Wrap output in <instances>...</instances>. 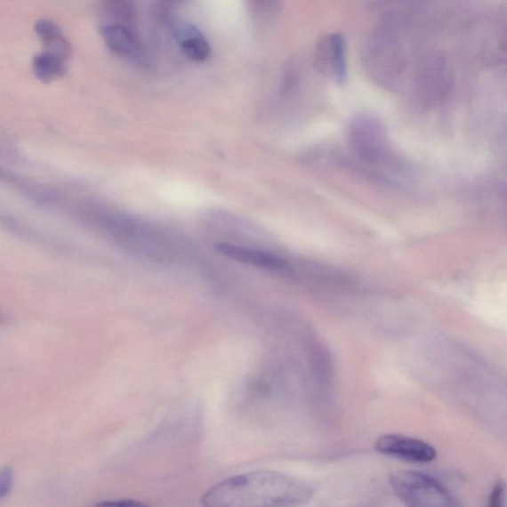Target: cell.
Returning <instances> with one entry per match:
<instances>
[{
    "instance_id": "6da1fadb",
    "label": "cell",
    "mask_w": 507,
    "mask_h": 507,
    "mask_svg": "<svg viewBox=\"0 0 507 507\" xmlns=\"http://www.w3.org/2000/svg\"><path fill=\"white\" fill-rule=\"evenodd\" d=\"M313 489L303 480L273 471H257L217 484L203 497L211 507H265L303 505Z\"/></svg>"
},
{
    "instance_id": "7a4b0ae2",
    "label": "cell",
    "mask_w": 507,
    "mask_h": 507,
    "mask_svg": "<svg viewBox=\"0 0 507 507\" xmlns=\"http://www.w3.org/2000/svg\"><path fill=\"white\" fill-rule=\"evenodd\" d=\"M393 493L407 506L456 507L461 503L447 488L431 476L402 471L390 479Z\"/></svg>"
},
{
    "instance_id": "3957f363",
    "label": "cell",
    "mask_w": 507,
    "mask_h": 507,
    "mask_svg": "<svg viewBox=\"0 0 507 507\" xmlns=\"http://www.w3.org/2000/svg\"><path fill=\"white\" fill-rule=\"evenodd\" d=\"M350 141L363 160L370 163L382 161L389 150L386 130L381 122L369 116L356 117L350 127Z\"/></svg>"
},
{
    "instance_id": "277c9868",
    "label": "cell",
    "mask_w": 507,
    "mask_h": 507,
    "mask_svg": "<svg viewBox=\"0 0 507 507\" xmlns=\"http://www.w3.org/2000/svg\"><path fill=\"white\" fill-rule=\"evenodd\" d=\"M380 454L417 464H426L437 458V451L431 444L400 434H386L375 442Z\"/></svg>"
},
{
    "instance_id": "5b68a950",
    "label": "cell",
    "mask_w": 507,
    "mask_h": 507,
    "mask_svg": "<svg viewBox=\"0 0 507 507\" xmlns=\"http://www.w3.org/2000/svg\"><path fill=\"white\" fill-rule=\"evenodd\" d=\"M317 66L319 71L339 84L347 81L346 42L342 34H330L322 39L317 50Z\"/></svg>"
},
{
    "instance_id": "8992f818",
    "label": "cell",
    "mask_w": 507,
    "mask_h": 507,
    "mask_svg": "<svg viewBox=\"0 0 507 507\" xmlns=\"http://www.w3.org/2000/svg\"><path fill=\"white\" fill-rule=\"evenodd\" d=\"M216 249L225 257L267 270H278L286 267V262L275 254L237 246V245L220 244Z\"/></svg>"
},
{
    "instance_id": "52a82bcc",
    "label": "cell",
    "mask_w": 507,
    "mask_h": 507,
    "mask_svg": "<svg viewBox=\"0 0 507 507\" xmlns=\"http://www.w3.org/2000/svg\"><path fill=\"white\" fill-rule=\"evenodd\" d=\"M101 34L113 53L129 60H138L142 57V50L138 38L128 26L108 25L102 28Z\"/></svg>"
},
{
    "instance_id": "ba28073f",
    "label": "cell",
    "mask_w": 507,
    "mask_h": 507,
    "mask_svg": "<svg viewBox=\"0 0 507 507\" xmlns=\"http://www.w3.org/2000/svg\"><path fill=\"white\" fill-rule=\"evenodd\" d=\"M174 33L181 49L190 60L203 63L211 56V45L204 33L194 24H181Z\"/></svg>"
},
{
    "instance_id": "9c48e42d",
    "label": "cell",
    "mask_w": 507,
    "mask_h": 507,
    "mask_svg": "<svg viewBox=\"0 0 507 507\" xmlns=\"http://www.w3.org/2000/svg\"><path fill=\"white\" fill-rule=\"evenodd\" d=\"M35 30L49 53L66 60L71 55V46L65 39L62 31L50 20H42L35 25Z\"/></svg>"
},
{
    "instance_id": "30bf717a",
    "label": "cell",
    "mask_w": 507,
    "mask_h": 507,
    "mask_svg": "<svg viewBox=\"0 0 507 507\" xmlns=\"http://www.w3.org/2000/svg\"><path fill=\"white\" fill-rule=\"evenodd\" d=\"M33 69L39 80L55 81L62 77L66 72L65 60L49 52H43L33 59Z\"/></svg>"
},
{
    "instance_id": "8fae6325",
    "label": "cell",
    "mask_w": 507,
    "mask_h": 507,
    "mask_svg": "<svg viewBox=\"0 0 507 507\" xmlns=\"http://www.w3.org/2000/svg\"><path fill=\"white\" fill-rule=\"evenodd\" d=\"M252 10L260 16L277 15L282 10L284 0H249Z\"/></svg>"
},
{
    "instance_id": "7c38bea8",
    "label": "cell",
    "mask_w": 507,
    "mask_h": 507,
    "mask_svg": "<svg viewBox=\"0 0 507 507\" xmlns=\"http://www.w3.org/2000/svg\"><path fill=\"white\" fill-rule=\"evenodd\" d=\"M506 486L503 480H498L491 495L488 498V505L491 507H502L505 504Z\"/></svg>"
},
{
    "instance_id": "4fadbf2b",
    "label": "cell",
    "mask_w": 507,
    "mask_h": 507,
    "mask_svg": "<svg viewBox=\"0 0 507 507\" xmlns=\"http://www.w3.org/2000/svg\"><path fill=\"white\" fill-rule=\"evenodd\" d=\"M13 484V471L11 468L0 470V500L11 493Z\"/></svg>"
},
{
    "instance_id": "5bb4252c",
    "label": "cell",
    "mask_w": 507,
    "mask_h": 507,
    "mask_svg": "<svg viewBox=\"0 0 507 507\" xmlns=\"http://www.w3.org/2000/svg\"><path fill=\"white\" fill-rule=\"evenodd\" d=\"M101 504L104 505H140L141 503H135V502H131V501H122V502H115V503H103Z\"/></svg>"
}]
</instances>
